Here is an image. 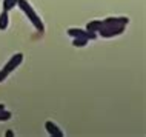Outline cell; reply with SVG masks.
Wrapping results in <instances>:
<instances>
[{
  "mask_svg": "<svg viewBox=\"0 0 146 137\" xmlns=\"http://www.w3.org/2000/svg\"><path fill=\"white\" fill-rule=\"evenodd\" d=\"M17 6L20 8V9H22L26 15H28V19L31 20V23L35 26V29L40 31V33H43V31H45V25H43V22L40 20V17L37 15V13L33 9V6L28 3V0H17Z\"/></svg>",
  "mask_w": 146,
  "mask_h": 137,
  "instance_id": "cell-1",
  "label": "cell"
},
{
  "mask_svg": "<svg viewBox=\"0 0 146 137\" xmlns=\"http://www.w3.org/2000/svg\"><path fill=\"white\" fill-rule=\"evenodd\" d=\"M22 62H23V54H22V53H17V54H14V56H13V57L9 59V60L6 62V65L3 66V69L0 71V83H2V82L5 80L6 77L9 76V74L13 72L14 69H15L19 65L22 63Z\"/></svg>",
  "mask_w": 146,
  "mask_h": 137,
  "instance_id": "cell-2",
  "label": "cell"
},
{
  "mask_svg": "<svg viewBox=\"0 0 146 137\" xmlns=\"http://www.w3.org/2000/svg\"><path fill=\"white\" fill-rule=\"evenodd\" d=\"M125 31V26H102L100 29H98V34H100L102 37H114V36H120V34H123Z\"/></svg>",
  "mask_w": 146,
  "mask_h": 137,
  "instance_id": "cell-3",
  "label": "cell"
},
{
  "mask_svg": "<svg viewBox=\"0 0 146 137\" xmlns=\"http://www.w3.org/2000/svg\"><path fill=\"white\" fill-rule=\"evenodd\" d=\"M68 34L74 39H83V40H94L97 36L96 33H89V31H83V29H76V28H71L68 29Z\"/></svg>",
  "mask_w": 146,
  "mask_h": 137,
  "instance_id": "cell-4",
  "label": "cell"
},
{
  "mask_svg": "<svg viewBox=\"0 0 146 137\" xmlns=\"http://www.w3.org/2000/svg\"><path fill=\"white\" fill-rule=\"evenodd\" d=\"M129 23L128 17H108L103 20L105 26H125Z\"/></svg>",
  "mask_w": 146,
  "mask_h": 137,
  "instance_id": "cell-5",
  "label": "cell"
},
{
  "mask_svg": "<svg viewBox=\"0 0 146 137\" xmlns=\"http://www.w3.org/2000/svg\"><path fill=\"white\" fill-rule=\"evenodd\" d=\"M45 130L48 131L49 136H52V137H63V131L57 126L56 123L51 122V120H48V122L45 123Z\"/></svg>",
  "mask_w": 146,
  "mask_h": 137,
  "instance_id": "cell-6",
  "label": "cell"
},
{
  "mask_svg": "<svg viewBox=\"0 0 146 137\" xmlns=\"http://www.w3.org/2000/svg\"><path fill=\"white\" fill-rule=\"evenodd\" d=\"M103 26V22L102 20H92L89 22L88 25H86V31H89V33H96V31H98Z\"/></svg>",
  "mask_w": 146,
  "mask_h": 137,
  "instance_id": "cell-7",
  "label": "cell"
},
{
  "mask_svg": "<svg viewBox=\"0 0 146 137\" xmlns=\"http://www.w3.org/2000/svg\"><path fill=\"white\" fill-rule=\"evenodd\" d=\"M6 28H8V13L2 11V14H0V31H5Z\"/></svg>",
  "mask_w": 146,
  "mask_h": 137,
  "instance_id": "cell-8",
  "label": "cell"
},
{
  "mask_svg": "<svg viewBox=\"0 0 146 137\" xmlns=\"http://www.w3.org/2000/svg\"><path fill=\"white\" fill-rule=\"evenodd\" d=\"M17 5V0H3V11H11L13 8Z\"/></svg>",
  "mask_w": 146,
  "mask_h": 137,
  "instance_id": "cell-9",
  "label": "cell"
},
{
  "mask_svg": "<svg viewBox=\"0 0 146 137\" xmlns=\"http://www.w3.org/2000/svg\"><path fill=\"white\" fill-rule=\"evenodd\" d=\"M11 117H13V114H11L9 111H6V109H2V111H0V122H6Z\"/></svg>",
  "mask_w": 146,
  "mask_h": 137,
  "instance_id": "cell-10",
  "label": "cell"
},
{
  "mask_svg": "<svg viewBox=\"0 0 146 137\" xmlns=\"http://www.w3.org/2000/svg\"><path fill=\"white\" fill-rule=\"evenodd\" d=\"M86 43H88V40H83V39H74L72 42L74 46H86Z\"/></svg>",
  "mask_w": 146,
  "mask_h": 137,
  "instance_id": "cell-11",
  "label": "cell"
},
{
  "mask_svg": "<svg viewBox=\"0 0 146 137\" xmlns=\"http://www.w3.org/2000/svg\"><path fill=\"white\" fill-rule=\"evenodd\" d=\"M5 136H6V137H14V132L11 131V130H8V131L5 132Z\"/></svg>",
  "mask_w": 146,
  "mask_h": 137,
  "instance_id": "cell-12",
  "label": "cell"
},
{
  "mask_svg": "<svg viewBox=\"0 0 146 137\" xmlns=\"http://www.w3.org/2000/svg\"><path fill=\"white\" fill-rule=\"evenodd\" d=\"M2 109H5V105H2V103H0V111H2Z\"/></svg>",
  "mask_w": 146,
  "mask_h": 137,
  "instance_id": "cell-13",
  "label": "cell"
}]
</instances>
